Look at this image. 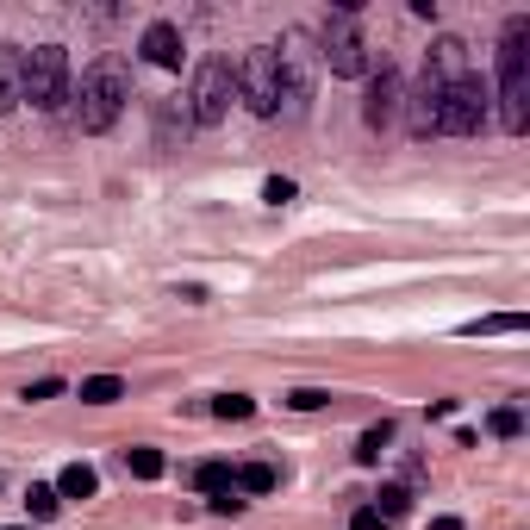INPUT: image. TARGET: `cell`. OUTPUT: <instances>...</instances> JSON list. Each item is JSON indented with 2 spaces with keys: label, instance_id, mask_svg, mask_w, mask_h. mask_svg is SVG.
<instances>
[{
  "label": "cell",
  "instance_id": "cell-8",
  "mask_svg": "<svg viewBox=\"0 0 530 530\" xmlns=\"http://www.w3.org/2000/svg\"><path fill=\"white\" fill-rule=\"evenodd\" d=\"M318 44H324L318 57H324V69H331V75H362V69H368V50H362V32H355V6H344V13L324 26Z\"/></svg>",
  "mask_w": 530,
  "mask_h": 530
},
{
  "label": "cell",
  "instance_id": "cell-18",
  "mask_svg": "<svg viewBox=\"0 0 530 530\" xmlns=\"http://www.w3.org/2000/svg\"><path fill=\"white\" fill-rule=\"evenodd\" d=\"M81 399H88V406H112V399H125V381H119V375H88V381H81Z\"/></svg>",
  "mask_w": 530,
  "mask_h": 530
},
{
  "label": "cell",
  "instance_id": "cell-6",
  "mask_svg": "<svg viewBox=\"0 0 530 530\" xmlns=\"http://www.w3.org/2000/svg\"><path fill=\"white\" fill-rule=\"evenodd\" d=\"M231 69H238V94L249 101V112H262V119H275V112H281V69H275V44L249 50L244 63H231Z\"/></svg>",
  "mask_w": 530,
  "mask_h": 530
},
{
  "label": "cell",
  "instance_id": "cell-4",
  "mask_svg": "<svg viewBox=\"0 0 530 530\" xmlns=\"http://www.w3.org/2000/svg\"><path fill=\"white\" fill-rule=\"evenodd\" d=\"M231 101H238V69L225 57H207L194 69V88H187V119L194 125H218L231 112Z\"/></svg>",
  "mask_w": 530,
  "mask_h": 530
},
{
  "label": "cell",
  "instance_id": "cell-20",
  "mask_svg": "<svg viewBox=\"0 0 530 530\" xmlns=\"http://www.w3.org/2000/svg\"><path fill=\"white\" fill-rule=\"evenodd\" d=\"M375 512H381V518H406V512H412V493H406V487H381V499H375Z\"/></svg>",
  "mask_w": 530,
  "mask_h": 530
},
{
  "label": "cell",
  "instance_id": "cell-15",
  "mask_svg": "<svg viewBox=\"0 0 530 530\" xmlns=\"http://www.w3.org/2000/svg\"><path fill=\"white\" fill-rule=\"evenodd\" d=\"M125 474H132V481H156V474H163V450L132 443V450H125Z\"/></svg>",
  "mask_w": 530,
  "mask_h": 530
},
{
  "label": "cell",
  "instance_id": "cell-21",
  "mask_svg": "<svg viewBox=\"0 0 530 530\" xmlns=\"http://www.w3.org/2000/svg\"><path fill=\"white\" fill-rule=\"evenodd\" d=\"M249 412H256L249 393H218V399H212V419H249Z\"/></svg>",
  "mask_w": 530,
  "mask_h": 530
},
{
  "label": "cell",
  "instance_id": "cell-7",
  "mask_svg": "<svg viewBox=\"0 0 530 530\" xmlns=\"http://www.w3.org/2000/svg\"><path fill=\"white\" fill-rule=\"evenodd\" d=\"M275 69H281V112H300L313 94V37L287 32L281 50H275Z\"/></svg>",
  "mask_w": 530,
  "mask_h": 530
},
{
  "label": "cell",
  "instance_id": "cell-22",
  "mask_svg": "<svg viewBox=\"0 0 530 530\" xmlns=\"http://www.w3.org/2000/svg\"><path fill=\"white\" fill-rule=\"evenodd\" d=\"M287 406H293V412H318V406H331V393H324V387H293V393H287Z\"/></svg>",
  "mask_w": 530,
  "mask_h": 530
},
{
  "label": "cell",
  "instance_id": "cell-3",
  "mask_svg": "<svg viewBox=\"0 0 530 530\" xmlns=\"http://www.w3.org/2000/svg\"><path fill=\"white\" fill-rule=\"evenodd\" d=\"M487 112H493V88L481 81V75L468 69L461 81L443 88V112H437V132H450V138H474L481 125H487Z\"/></svg>",
  "mask_w": 530,
  "mask_h": 530
},
{
  "label": "cell",
  "instance_id": "cell-25",
  "mask_svg": "<svg viewBox=\"0 0 530 530\" xmlns=\"http://www.w3.org/2000/svg\"><path fill=\"white\" fill-rule=\"evenodd\" d=\"M262 200H269V207H287V200H293V181H287V175H269V181H262Z\"/></svg>",
  "mask_w": 530,
  "mask_h": 530
},
{
  "label": "cell",
  "instance_id": "cell-2",
  "mask_svg": "<svg viewBox=\"0 0 530 530\" xmlns=\"http://www.w3.org/2000/svg\"><path fill=\"white\" fill-rule=\"evenodd\" d=\"M125 101H132L125 57H94V63L81 69V81H75V125H81V132H106Z\"/></svg>",
  "mask_w": 530,
  "mask_h": 530
},
{
  "label": "cell",
  "instance_id": "cell-24",
  "mask_svg": "<svg viewBox=\"0 0 530 530\" xmlns=\"http://www.w3.org/2000/svg\"><path fill=\"white\" fill-rule=\"evenodd\" d=\"M26 505H32V518H57V505H63V499H57V487H32Z\"/></svg>",
  "mask_w": 530,
  "mask_h": 530
},
{
  "label": "cell",
  "instance_id": "cell-5",
  "mask_svg": "<svg viewBox=\"0 0 530 530\" xmlns=\"http://www.w3.org/2000/svg\"><path fill=\"white\" fill-rule=\"evenodd\" d=\"M63 94H69V50L63 44L26 50V101L50 112V106H63Z\"/></svg>",
  "mask_w": 530,
  "mask_h": 530
},
{
  "label": "cell",
  "instance_id": "cell-16",
  "mask_svg": "<svg viewBox=\"0 0 530 530\" xmlns=\"http://www.w3.org/2000/svg\"><path fill=\"white\" fill-rule=\"evenodd\" d=\"M387 443H393V424H387V419H381V424H368V430H362V443H355V461H362V468H375Z\"/></svg>",
  "mask_w": 530,
  "mask_h": 530
},
{
  "label": "cell",
  "instance_id": "cell-13",
  "mask_svg": "<svg viewBox=\"0 0 530 530\" xmlns=\"http://www.w3.org/2000/svg\"><path fill=\"white\" fill-rule=\"evenodd\" d=\"M101 493V474L88 468V461H69L63 474H57V499H94Z\"/></svg>",
  "mask_w": 530,
  "mask_h": 530
},
{
  "label": "cell",
  "instance_id": "cell-12",
  "mask_svg": "<svg viewBox=\"0 0 530 530\" xmlns=\"http://www.w3.org/2000/svg\"><path fill=\"white\" fill-rule=\"evenodd\" d=\"M143 63H156V69H181V32L169 26V19H156L150 32H143Z\"/></svg>",
  "mask_w": 530,
  "mask_h": 530
},
{
  "label": "cell",
  "instance_id": "cell-9",
  "mask_svg": "<svg viewBox=\"0 0 530 530\" xmlns=\"http://www.w3.org/2000/svg\"><path fill=\"white\" fill-rule=\"evenodd\" d=\"M399 106H406V81H399V69L381 63V75L368 81V106H362V119H368L375 132H393V125H399Z\"/></svg>",
  "mask_w": 530,
  "mask_h": 530
},
{
  "label": "cell",
  "instance_id": "cell-26",
  "mask_svg": "<svg viewBox=\"0 0 530 530\" xmlns=\"http://www.w3.org/2000/svg\"><path fill=\"white\" fill-rule=\"evenodd\" d=\"M57 393H63V381H57V375H44V381H32L19 399H57Z\"/></svg>",
  "mask_w": 530,
  "mask_h": 530
},
{
  "label": "cell",
  "instance_id": "cell-11",
  "mask_svg": "<svg viewBox=\"0 0 530 530\" xmlns=\"http://www.w3.org/2000/svg\"><path fill=\"white\" fill-rule=\"evenodd\" d=\"M26 106V50L19 44H0V112Z\"/></svg>",
  "mask_w": 530,
  "mask_h": 530
},
{
  "label": "cell",
  "instance_id": "cell-10",
  "mask_svg": "<svg viewBox=\"0 0 530 530\" xmlns=\"http://www.w3.org/2000/svg\"><path fill=\"white\" fill-rule=\"evenodd\" d=\"M406 112H412V132H419V138H430V132H437V112H443V88H437V81H430L424 69H419V88L406 94Z\"/></svg>",
  "mask_w": 530,
  "mask_h": 530
},
{
  "label": "cell",
  "instance_id": "cell-29",
  "mask_svg": "<svg viewBox=\"0 0 530 530\" xmlns=\"http://www.w3.org/2000/svg\"><path fill=\"white\" fill-rule=\"evenodd\" d=\"M430 530H461V518H430Z\"/></svg>",
  "mask_w": 530,
  "mask_h": 530
},
{
  "label": "cell",
  "instance_id": "cell-1",
  "mask_svg": "<svg viewBox=\"0 0 530 530\" xmlns=\"http://www.w3.org/2000/svg\"><path fill=\"white\" fill-rule=\"evenodd\" d=\"M499 125L518 138L530 132V19H505L499 37Z\"/></svg>",
  "mask_w": 530,
  "mask_h": 530
},
{
  "label": "cell",
  "instance_id": "cell-14",
  "mask_svg": "<svg viewBox=\"0 0 530 530\" xmlns=\"http://www.w3.org/2000/svg\"><path fill=\"white\" fill-rule=\"evenodd\" d=\"M194 487H200L207 499L238 493V468H231V461H200V468H194Z\"/></svg>",
  "mask_w": 530,
  "mask_h": 530
},
{
  "label": "cell",
  "instance_id": "cell-19",
  "mask_svg": "<svg viewBox=\"0 0 530 530\" xmlns=\"http://www.w3.org/2000/svg\"><path fill=\"white\" fill-rule=\"evenodd\" d=\"M468 337H493V331H525V313H499V318H474V324H461Z\"/></svg>",
  "mask_w": 530,
  "mask_h": 530
},
{
  "label": "cell",
  "instance_id": "cell-28",
  "mask_svg": "<svg viewBox=\"0 0 530 530\" xmlns=\"http://www.w3.org/2000/svg\"><path fill=\"white\" fill-rule=\"evenodd\" d=\"M207 505L218 512V518H238V512H244V499H238V493H218V499H207Z\"/></svg>",
  "mask_w": 530,
  "mask_h": 530
},
{
  "label": "cell",
  "instance_id": "cell-17",
  "mask_svg": "<svg viewBox=\"0 0 530 530\" xmlns=\"http://www.w3.org/2000/svg\"><path fill=\"white\" fill-rule=\"evenodd\" d=\"M281 487V474L269 468V461H249V468H238V493H275Z\"/></svg>",
  "mask_w": 530,
  "mask_h": 530
},
{
  "label": "cell",
  "instance_id": "cell-27",
  "mask_svg": "<svg viewBox=\"0 0 530 530\" xmlns=\"http://www.w3.org/2000/svg\"><path fill=\"white\" fill-rule=\"evenodd\" d=\"M350 530H387V518H381L375 505H362V512H355V518H350Z\"/></svg>",
  "mask_w": 530,
  "mask_h": 530
},
{
  "label": "cell",
  "instance_id": "cell-23",
  "mask_svg": "<svg viewBox=\"0 0 530 530\" xmlns=\"http://www.w3.org/2000/svg\"><path fill=\"white\" fill-rule=\"evenodd\" d=\"M487 424H493V437H518V430H525V412H518V406H499Z\"/></svg>",
  "mask_w": 530,
  "mask_h": 530
}]
</instances>
